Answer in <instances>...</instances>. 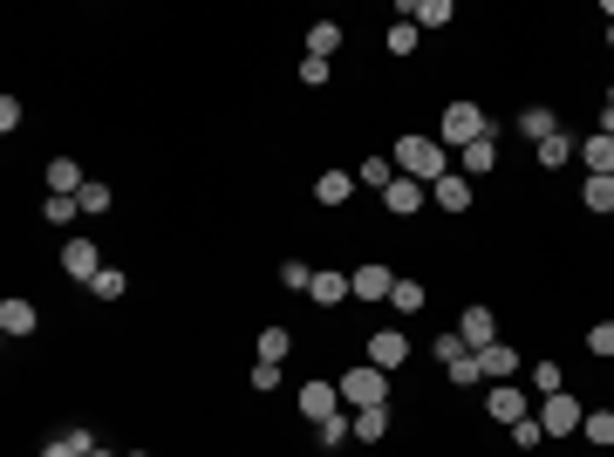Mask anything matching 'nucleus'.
<instances>
[{"label":"nucleus","instance_id":"nucleus-30","mask_svg":"<svg viewBox=\"0 0 614 457\" xmlns=\"http://www.w3.org/2000/svg\"><path fill=\"white\" fill-rule=\"evenodd\" d=\"M76 205L89 212V219H103V212L116 205V191H110V185H82V191H76Z\"/></svg>","mask_w":614,"mask_h":457},{"label":"nucleus","instance_id":"nucleus-18","mask_svg":"<svg viewBox=\"0 0 614 457\" xmlns=\"http://www.w3.org/2000/svg\"><path fill=\"white\" fill-rule=\"evenodd\" d=\"M580 164H587V178H614V137L594 130V137L580 144Z\"/></svg>","mask_w":614,"mask_h":457},{"label":"nucleus","instance_id":"nucleus-19","mask_svg":"<svg viewBox=\"0 0 614 457\" xmlns=\"http://www.w3.org/2000/svg\"><path fill=\"white\" fill-rule=\"evenodd\" d=\"M348 430H355V444H383V437H389V403H383V410H355Z\"/></svg>","mask_w":614,"mask_h":457},{"label":"nucleus","instance_id":"nucleus-1","mask_svg":"<svg viewBox=\"0 0 614 457\" xmlns=\"http://www.w3.org/2000/svg\"><path fill=\"white\" fill-rule=\"evenodd\" d=\"M451 164H444V144L430 137V130H417V137H403L396 144V178H417V185H437Z\"/></svg>","mask_w":614,"mask_h":457},{"label":"nucleus","instance_id":"nucleus-15","mask_svg":"<svg viewBox=\"0 0 614 457\" xmlns=\"http://www.w3.org/2000/svg\"><path fill=\"white\" fill-rule=\"evenodd\" d=\"M430 205H444V212H471V178H464V171H444V178L430 185Z\"/></svg>","mask_w":614,"mask_h":457},{"label":"nucleus","instance_id":"nucleus-10","mask_svg":"<svg viewBox=\"0 0 614 457\" xmlns=\"http://www.w3.org/2000/svg\"><path fill=\"white\" fill-rule=\"evenodd\" d=\"M348 280H355V301H389V294H396V273H389L383 260H369V267H355V273H348Z\"/></svg>","mask_w":614,"mask_h":457},{"label":"nucleus","instance_id":"nucleus-21","mask_svg":"<svg viewBox=\"0 0 614 457\" xmlns=\"http://www.w3.org/2000/svg\"><path fill=\"white\" fill-rule=\"evenodd\" d=\"M82 185H89V178H82V164H76V157H55V164H48V191H62V198H76Z\"/></svg>","mask_w":614,"mask_h":457},{"label":"nucleus","instance_id":"nucleus-29","mask_svg":"<svg viewBox=\"0 0 614 457\" xmlns=\"http://www.w3.org/2000/svg\"><path fill=\"white\" fill-rule=\"evenodd\" d=\"M76 212H82V205H76V198H62V191H48V198H41V219H48V226H69Z\"/></svg>","mask_w":614,"mask_h":457},{"label":"nucleus","instance_id":"nucleus-22","mask_svg":"<svg viewBox=\"0 0 614 457\" xmlns=\"http://www.w3.org/2000/svg\"><path fill=\"white\" fill-rule=\"evenodd\" d=\"M444 376L458 382V389H471V382H485V369H478V348H458V355H444Z\"/></svg>","mask_w":614,"mask_h":457},{"label":"nucleus","instance_id":"nucleus-9","mask_svg":"<svg viewBox=\"0 0 614 457\" xmlns=\"http://www.w3.org/2000/svg\"><path fill=\"white\" fill-rule=\"evenodd\" d=\"M62 273L89 287V280L103 273V253H96V239H69V246H62Z\"/></svg>","mask_w":614,"mask_h":457},{"label":"nucleus","instance_id":"nucleus-44","mask_svg":"<svg viewBox=\"0 0 614 457\" xmlns=\"http://www.w3.org/2000/svg\"><path fill=\"white\" fill-rule=\"evenodd\" d=\"M608 48H614V21H608Z\"/></svg>","mask_w":614,"mask_h":457},{"label":"nucleus","instance_id":"nucleus-46","mask_svg":"<svg viewBox=\"0 0 614 457\" xmlns=\"http://www.w3.org/2000/svg\"><path fill=\"white\" fill-rule=\"evenodd\" d=\"M608 110H614V89H608Z\"/></svg>","mask_w":614,"mask_h":457},{"label":"nucleus","instance_id":"nucleus-6","mask_svg":"<svg viewBox=\"0 0 614 457\" xmlns=\"http://www.w3.org/2000/svg\"><path fill=\"white\" fill-rule=\"evenodd\" d=\"M294 403H301V417H307V423L342 417V389H335V382H301V396H294Z\"/></svg>","mask_w":614,"mask_h":457},{"label":"nucleus","instance_id":"nucleus-32","mask_svg":"<svg viewBox=\"0 0 614 457\" xmlns=\"http://www.w3.org/2000/svg\"><path fill=\"white\" fill-rule=\"evenodd\" d=\"M580 437H587V444H614V410H587Z\"/></svg>","mask_w":614,"mask_h":457},{"label":"nucleus","instance_id":"nucleus-28","mask_svg":"<svg viewBox=\"0 0 614 457\" xmlns=\"http://www.w3.org/2000/svg\"><path fill=\"white\" fill-rule=\"evenodd\" d=\"M287 355H294V335H287V328H267V335H260V362H273V369H280Z\"/></svg>","mask_w":614,"mask_h":457},{"label":"nucleus","instance_id":"nucleus-42","mask_svg":"<svg viewBox=\"0 0 614 457\" xmlns=\"http://www.w3.org/2000/svg\"><path fill=\"white\" fill-rule=\"evenodd\" d=\"M0 130H7V137L21 130V103H14V96H0Z\"/></svg>","mask_w":614,"mask_h":457},{"label":"nucleus","instance_id":"nucleus-33","mask_svg":"<svg viewBox=\"0 0 614 457\" xmlns=\"http://www.w3.org/2000/svg\"><path fill=\"white\" fill-rule=\"evenodd\" d=\"M314 437H321V451H342V444L355 437V430H348L342 417H328V423H314Z\"/></svg>","mask_w":614,"mask_h":457},{"label":"nucleus","instance_id":"nucleus-39","mask_svg":"<svg viewBox=\"0 0 614 457\" xmlns=\"http://www.w3.org/2000/svg\"><path fill=\"white\" fill-rule=\"evenodd\" d=\"M533 389H539V396H553V389H560V362H533Z\"/></svg>","mask_w":614,"mask_h":457},{"label":"nucleus","instance_id":"nucleus-37","mask_svg":"<svg viewBox=\"0 0 614 457\" xmlns=\"http://www.w3.org/2000/svg\"><path fill=\"white\" fill-rule=\"evenodd\" d=\"M512 444H519V451H539V444H546V430H539V417L512 423Z\"/></svg>","mask_w":614,"mask_h":457},{"label":"nucleus","instance_id":"nucleus-34","mask_svg":"<svg viewBox=\"0 0 614 457\" xmlns=\"http://www.w3.org/2000/svg\"><path fill=\"white\" fill-rule=\"evenodd\" d=\"M362 185L389 191V185H396V164H389V157H369V164H362Z\"/></svg>","mask_w":614,"mask_h":457},{"label":"nucleus","instance_id":"nucleus-16","mask_svg":"<svg viewBox=\"0 0 614 457\" xmlns=\"http://www.w3.org/2000/svg\"><path fill=\"white\" fill-rule=\"evenodd\" d=\"M492 164H499V123H492L478 144H464V178H485Z\"/></svg>","mask_w":614,"mask_h":457},{"label":"nucleus","instance_id":"nucleus-5","mask_svg":"<svg viewBox=\"0 0 614 457\" xmlns=\"http://www.w3.org/2000/svg\"><path fill=\"white\" fill-rule=\"evenodd\" d=\"M485 417L512 430V423L533 417V396H526V389H512V382H492V389H485Z\"/></svg>","mask_w":614,"mask_h":457},{"label":"nucleus","instance_id":"nucleus-40","mask_svg":"<svg viewBox=\"0 0 614 457\" xmlns=\"http://www.w3.org/2000/svg\"><path fill=\"white\" fill-rule=\"evenodd\" d=\"M328 76H335L328 62H314V55H301V82H307V89H321V82H328Z\"/></svg>","mask_w":614,"mask_h":457},{"label":"nucleus","instance_id":"nucleus-12","mask_svg":"<svg viewBox=\"0 0 614 457\" xmlns=\"http://www.w3.org/2000/svg\"><path fill=\"white\" fill-rule=\"evenodd\" d=\"M478 369H485V382H512V376H519V348L499 335L492 348H478Z\"/></svg>","mask_w":614,"mask_h":457},{"label":"nucleus","instance_id":"nucleus-43","mask_svg":"<svg viewBox=\"0 0 614 457\" xmlns=\"http://www.w3.org/2000/svg\"><path fill=\"white\" fill-rule=\"evenodd\" d=\"M41 457H76V444H69V437H55V444H41Z\"/></svg>","mask_w":614,"mask_h":457},{"label":"nucleus","instance_id":"nucleus-20","mask_svg":"<svg viewBox=\"0 0 614 457\" xmlns=\"http://www.w3.org/2000/svg\"><path fill=\"white\" fill-rule=\"evenodd\" d=\"M335 48H342V21H314L307 28V55L314 62H335Z\"/></svg>","mask_w":614,"mask_h":457},{"label":"nucleus","instance_id":"nucleus-26","mask_svg":"<svg viewBox=\"0 0 614 457\" xmlns=\"http://www.w3.org/2000/svg\"><path fill=\"white\" fill-rule=\"evenodd\" d=\"M89 294H96V301H123V294H130V273H123V267H103L96 280H89Z\"/></svg>","mask_w":614,"mask_h":457},{"label":"nucleus","instance_id":"nucleus-2","mask_svg":"<svg viewBox=\"0 0 614 457\" xmlns=\"http://www.w3.org/2000/svg\"><path fill=\"white\" fill-rule=\"evenodd\" d=\"M485 130H492V116L478 110V103H464V96H458V103L444 110V123H437V144H444V151L458 144V151H464V144H478Z\"/></svg>","mask_w":614,"mask_h":457},{"label":"nucleus","instance_id":"nucleus-25","mask_svg":"<svg viewBox=\"0 0 614 457\" xmlns=\"http://www.w3.org/2000/svg\"><path fill=\"white\" fill-rule=\"evenodd\" d=\"M348 191H355L348 171H321V178H314V198H321V205H348Z\"/></svg>","mask_w":614,"mask_h":457},{"label":"nucleus","instance_id":"nucleus-11","mask_svg":"<svg viewBox=\"0 0 614 457\" xmlns=\"http://www.w3.org/2000/svg\"><path fill=\"white\" fill-rule=\"evenodd\" d=\"M423 198H430V185H417V178H396V185L383 191V212H389V219H410V212H423Z\"/></svg>","mask_w":614,"mask_h":457},{"label":"nucleus","instance_id":"nucleus-7","mask_svg":"<svg viewBox=\"0 0 614 457\" xmlns=\"http://www.w3.org/2000/svg\"><path fill=\"white\" fill-rule=\"evenodd\" d=\"M403 362H410V342H403V328H383V335H369V369L396 376Z\"/></svg>","mask_w":614,"mask_h":457},{"label":"nucleus","instance_id":"nucleus-8","mask_svg":"<svg viewBox=\"0 0 614 457\" xmlns=\"http://www.w3.org/2000/svg\"><path fill=\"white\" fill-rule=\"evenodd\" d=\"M35 328H41L35 301H21V294H7V301H0V335H7V342H28Z\"/></svg>","mask_w":614,"mask_h":457},{"label":"nucleus","instance_id":"nucleus-47","mask_svg":"<svg viewBox=\"0 0 614 457\" xmlns=\"http://www.w3.org/2000/svg\"><path fill=\"white\" fill-rule=\"evenodd\" d=\"M130 457H144V451H130Z\"/></svg>","mask_w":614,"mask_h":457},{"label":"nucleus","instance_id":"nucleus-4","mask_svg":"<svg viewBox=\"0 0 614 457\" xmlns=\"http://www.w3.org/2000/svg\"><path fill=\"white\" fill-rule=\"evenodd\" d=\"M580 423H587V410H580L567 389H553V396H539V430L546 437H574Z\"/></svg>","mask_w":614,"mask_h":457},{"label":"nucleus","instance_id":"nucleus-31","mask_svg":"<svg viewBox=\"0 0 614 457\" xmlns=\"http://www.w3.org/2000/svg\"><path fill=\"white\" fill-rule=\"evenodd\" d=\"M580 205H587V212H614V178H587Z\"/></svg>","mask_w":614,"mask_h":457},{"label":"nucleus","instance_id":"nucleus-17","mask_svg":"<svg viewBox=\"0 0 614 457\" xmlns=\"http://www.w3.org/2000/svg\"><path fill=\"white\" fill-rule=\"evenodd\" d=\"M533 157H539V164H546V171H567V164H574V157H580V144H574V137H567V130H553L546 144H533Z\"/></svg>","mask_w":614,"mask_h":457},{"label":"nucleus","instance_id":"nucleus-24","mask_svg":"<svg viewBox=\"0 0 614 457\" xmlns=\"http://www.w3.org/2000/svg\"><path fill=\"white\" fill-rule=\"evenodd\" d=\"M519 130H526V137H533V144H546V137H553V130H560V116L546 110V103H533V110H519Z\"/></svg>","mask_w":614,"mask_h":457},{"label":"nucleus","instance_id":"nucleus-14","mask_svg":"<svg viewBox=\"0 0 614 457\" xmlns=\"http://www.w3.org/2000/svg\"><path fill=\"white\" fill-rule=\"evenodd\" d=\"M348 294H355V280L335 273V267H321V273H314V287H307V301H314V307H342Z\"/></svg>","mask_w":614,"mask_h":457},{"label":"nucleus","instance_id":"nucleus-23","mask_svg":"<svg viewBox=\"0 0 614 457\" xmlns=\"http://www.w3.org/2000/svg\"><path fill=\"white\" fill-rule=\"evenodd\" d=\"M410 21H417V28H451L458 7H451V0H410Z\"/></svg>","mask_w":614,"mask_h":457},{"label":"nucleus","instance_id":"nucleus-35","mask_svg":"<svg viewBox=\"0 0 614 457\" xmlns=\"http://www.w3.org/2000/svg\"><path fill=\"white\" fill-rule=\"evenodd\" d=\"M389 301H396V314H417V307L430 301V294H423L417 280H396V294H389Z\"/></svg>","mask_w":614,"mask_h":457},{"label":"nucleus","instance_id":"nucleus-45","mask_svg":"<svg viewBox=\"0 0 614 457\" xmlns=\"http://www.w3.org/2000/svg\"><path fill=\"white\" fill-rule=\"evenodd\" d=\"M89 457H116V451H89Z\"/></svg>","mask_w":614,"mask_h":457},{"label":"nucleus","instance_id":"nucleus-36","mask_svg":"<svg viewBox=\"0 0 614 457\" xmlns=\"http://www.w3.org/2000/svg\"><path fill=\"white\" fill-rule=\"evenodd\" d=\"M280 287L307 294V287H314V267H307V260H287V267H280Z\"/></svg>","mask_w":614,"mask_h":457},{"label":"nucleus","instance_id":"nucleus-38","mask_svg":"<svg viewBox=\"0 0 614 457\" xmlns=\"http://www.w3.org/2000/svg\"><path fill=\"white\" fill-rule=\"evenodd\" d=\"M587 348H594V355H608V362H614V321H594V328H587Z\"/></svg>","mask_w":614,"mask_h":457},{"label":"nucleus","instance_id":"nucleus-41","mask_svg":"<svg viewBox=\"0 0 614 457\" xmlns=\"http://www.w3.org/2000/svg\"><path fill=\"white\" fill-rule=\"evenodd\" d=\"M253 389H260V396H267V389H280V369H273V362H253Z\"/></svg>","mask_w":614,"mask_h":457},{"label":"nucleus","instance_id":"nucleus-27","mask_svg":"<svg viewBox=\"0 0 614 457\" xmlns=\"http://www.w3.org/2000/svg\"><path fill=\"white\" fill-rule=\"evenodd\" d=\"M389 55H396V62H403V55H417V41H423V28H417V21H389Z\"/></svg>","mask_w":614,"mask_h":457},{"label":"nucleus","instance_id":"nucleus-3","mask_svg":"<svg viewBox=\"0 0 614 457\" xmlns=\"http://www.w3.org/2000/svg\"><path fill=\"white\" fill-rule=\"evenodd\" d=\"M342 403H355V410H383V403H389V376H383V369H369V362L348 369V376H342Z\"/></svg>","mask_w":614,"mask_h":457},{"label":"nucleus","instance_id":"nucleus-13","mask_svg":"<svg viewBox=\"0 0 614 457\" xmlns=\"http://www.w3.org/2000/svg\"><path fill=\"white\" fill-rule=\"evenodd\" d=\"M458 335H464V348H492V342H499L492 307H464V314H458Z\"/></svg>","mask_w":614,"mask_h":457}]
</instances>
